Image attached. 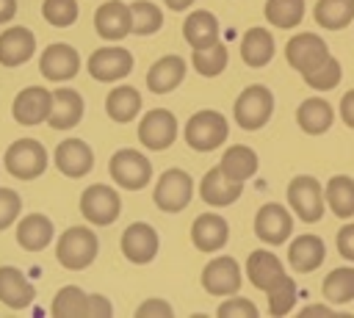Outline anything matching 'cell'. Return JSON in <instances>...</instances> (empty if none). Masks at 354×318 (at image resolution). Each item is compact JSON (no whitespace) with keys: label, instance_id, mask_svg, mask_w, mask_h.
<instances>
[{"label":"cell","instance_id":"6da1fadb","mask_svg":"<svg viewBox=\"0 0 354 318\" xmlns=\"http://www.w3.org/2000/svg\"><path fill=\"white\" fill-rule=\"evenodd\" d=\"M100 238L88 227H69L55 241V260L66 271H83L97 260Z\"/></svg>","mask_w":354,"mask_h":318},{"label":"cell","instance_id":"7a4b0ae2","mask_svg":"<svg viewBox=\"0 0 354 318\" xmlns=\"http://www.w3.org/2000/svg\"><path fill=\"white\" fill-rule=\"evenodd\" d=\"M3 166L17 180H36L50 166V152L36 138H17L3 155Z\"/></svg>","mask_w":354,"mask_h":318},{"label":"cell","instance_id":"3957f363","mask_svg":"<svg viewBox=\"0 0 354 318\" xmlns=\"http://www.w3.org/2000/svg\"><path fill=\"white\" fill-rule=\"evenodd\" d=\"M183 135H185V144L194 152H213V149H218L227 141L230 124H227L224 113H218L213 108H205V111H196L185 122Z\"/></svg>","mask_w":354,"mask_h":318},{"label":"cell","instance_id":"277c9868","mask_svg":"<svg viewBox=\"0 0 354 318\" xmlns=\"http://www.w3.org/2000/svg\"><path fill=\"white\" fill-rule=\"evenodd\" d=\"M271 113H274V94H271V88H266L263 83L246 86V88L238 94L235 105H232V116H235L238 127H241V130H249V133L266 127L268 119H271Z\"/></svg>","mask_w":354,"mask_h":318},{"label":"cell","instance_id":"5b68a950","mask_svg":"<svg viewBox=\"0 0 354 318\" xmlns=\"http://www.w3.org/2000/svg\"><path fill=\"white\" fill-rule=\"evenodd\" d=\"M108 174H111V180L119 188H124V191H141L152 180V163H149V158L144 152L124 147V149H116L111 155Z\"/></svg>","mask_w":354,"mask_h":318},{"label":"cell","instance_id":"8992f818","mask_svg":"<svg viewBox=\"0 0 354 318\" xmlns=\"http://www.w3.org/2000/svg\"><path fill=\"white\" fill-rule=\"evenodd\" d=\"M191 199H194V177L185 169H166L155 180L152 202L163 213H180L191 205Z\"/></svg>","mask_w":354,"mask_h":318},{"label":"cell","instance_id":"52a82bcc","mask_svg":"<svg viewBox=\"0 0 354 318\" xmlns=\"http://www.w3.org/2000/svg\"><path fill=\"white\" fill-rule=\"evenodd\" d=\"M288 207L304 221V224H315L321 221L324 210H326V199H324V185L310 177V174H296L288 183Z\"/></svg>","mask_w":354,"mask_h":318},{"label":"cell","instance_id":"ba28073f","mask_svg":"<svg viewBox=\"0 0 354 318\" xmlns=\"http://www.w3.org/2000/svg\"><path fill=\"white\" fill-rule=\"evenodd\" d=\"M80 213L94 227L113 224L119 218V213H122L119 191L113 185H105V183H94V185L83 188V194H80Z\"/></svg>","mask_w":354,"mask_h":318},{"label":"cell","instance_id":"9c48e42d","mask_svg":"<svg viewBox=\"0 0 354 318\" xmlns=\"http://www.w3.org/2000/svg\"><path fill=\"white\" fill-rule=\"evenodd\" d=\"M133 53L119 47V44H108V47H100L88 55V75L100 83H116V80H124L130 72H133Z\"/></svg>","mask_w":354,"mask_h":318},{"label":"cell","instance_id":"30bf717a","mask_svg":"<svg viewBox=\"0 0 354 318\" xmlns=\"http://www.w3.org/2000/svg\"><path fill=\"white\" fill-rule=\"evenodd\" d=\"M177 138V119L169 108H152L138 119V141L152 149V152H163L174 144Z\"/></svg>","mask_w":354,"mask_h":318},{"label":"cell","instance_id":"8fae6325","mask_svg":"<svg viewBox=\"0 0 354 318\" xmlns=\"http://www.w3.org/2000/svg\"><path fill=\"white\" fill-rule=\"evenodd\" d=\"M329 58V47L324 41V36L318 33H293L285 44V61L299 72H313L315 66H321Z\"/></svg>","mask_w":354,"mask_h":318},{"label":"cell","instance_id":"7c38bea8","mask_svg":"<svg viewBox=\"0 0 354 318\" xmlns=\"http://www.w3.org/2000/svg\"><path fill=\"white\" fill-rule=\"evenodd\" d=\"M241 282H243L241 263L230 254H218L202 268V288L210 296H235L241 290Z\"/></svg>","mask_w":354,"mask_h":318},{"label":"cell","instance_id":"4fadbf2b","mask_svg":"<svg viewBox=\"0 0 354 318\" xmlns=\"http://www.w3.org/2000/svg\"><path fill=\"white\" fill-rule=\"evenodd\" d=\"M50 111H53V91H47L44 86H25L11 102V116L22 127H36L47 122Z\"/></svg>","mask_w":354,"mask_h":318},{"label":"cell","instance_id":"5bb4252c","mask_svg":"<svg viewBox=\"0 0 354 318\" xmlns=\"http://www.w3.org/2000/svg\"><path fill=\"white\" fill-rule=\"evenodd\" d=\"M119 246H122V254H124L127 263H133V265H147V263L155 260V254H158V249H160V238H158V232H155L152 224H147V221H133V224L122 232Z\"/></svg>","mask_w":354,"mask_h":318},{"label":"cell","instance_id":"9a60e30c","mask_svg":"<svg viewBox=\"0 0 354 318\" xmlns=\"http://www.w3.org/2000/svg\"><path fill=\"white\" fill-rule=\"evenodd\" d=\"M39 72L53 83H66L80 72V53L66 41H53L39 55Z\"/></svg>","mask_w":354,"mask_h":318},{"label":"cell","instance_id":"2e32d148","mask_svg":"<svg viewBox=\"0 0 354 318\" xmlns=\"http://www.w3.org/2000/svg\"><path fill=\"white\" fill-rule=\"evenodd\" d=\"M293 232V216L288 207L268 202L254 213V235L266 246H282Z\"/></svg>","mask_w":354,"mask_h":318},{"label":"cell","instance_id":"e0dca14e","mask_svg":"<svg viewBox=\"0 0 354 318\" xmlns=\"http://www.w3.org/2000/svg\"><path fill=\"white\" fill-rule=\"evenodd\" d=\"M53 163L64 177L80 180L94 169V149L83 138H64L53 152Z\"/></svg>","mask_w":354,"mask_h":318},{"label":"cell","instance_id":"ac0fdd59","mask_svg":"<svg viewBox=\"0 0 354 318\" xmlns=\"http://www.w3.org/2000/svg\"><path fill=\"white\" fill-rule=\"evenodd\" d=\"M230 241V224L224 216L207 210V213H199L191 224V243L205 252V254H213V252H221Z\"/></svg>","mask_w":354,"mask_h":318},{"label":"cell","instance_id":"d6986e66","mask_svg":"<svg viewBox=\"0 0 354 318\" xmlns=\"http://www.w3.org/2000/svg\"><path fill=\"white\" fill-rule=\"evenodd\" d=\"M243 194V183L227 177L218 166H213L210 171H205V177L199 180V196L205 205L210 207H227V205H235Z\"/></svg>","mask_w":354,"mask_h":318},{"label":"cell","instance_id":"ffe728a7","mask_svg":"<svg viewBox=\"0 0 354 318\" xmlns=\"http://www.w3.org/2000/svg\"><path fill=\"white\" fill-rule=\"evenodd\" d=\"M36 53V36L25 25H11L0 33V64L14 69L33 58Z\"/></svg>","mask_w":354,"mask_h":318},{"label":"cell","instance_id":"44dd1931","mask_svg":"<svg viewBox=\"0 0 354 318\" xmlns=\"http://www.w3.org/2000/svg\"><path fill=\"white\" fill-rule=\"evenodd\" d=\"M94 30L105 41H122L130 36V6L122 0H108L94 11Z\"/></svg>","mask_w":354,"mask_h":318},{"label":"cell","instance_id":"7402d4cb","mask_svg":"<svg viewBox=\"0 0 354 318\" xmlns=\"http://www.w3.org/2000/svg\"><path fill=\"white\" fill-rule=\"evenodd\" d=\"M326 257V243L321 241V235L315 232H304V235H296L288 246V265L296 271V274H310L315 268H321Z\"/></svg>","mask_w":354,"mask_h":318},{"label":"cell","instance_id":"603a6c76","mask_svg":"<svg viewBox=\"0 0 354 318\" xmlns=\"http://www.w3.org/2000/svg\"><path fill=\"white\" fill-rule=\"evenodd\" d=\"M36 299L33 282L17 265H0V304L8 310H25Z\"/></svg>","mask_w":354,"mask_h":318},{"label":"cell","instance_id":"cb8c5ba5","mask_svg":"<svg viewBox=\"0 0 354 318\" xmlns=\"http://www.w3.org/2000/svg\"><path fill=\"white\" fill-rule=\"evenodd\" d=\"M17 243L25 249V252H41L53 243L55 238V227L50 221V216L44 213H28L22 218H17Z\"/></svg>","mask_w":354,"mask_h":318},{"label":"cell","instance_id":"d4e9b609","mask_svg":"<svg viewBox=\"0 0 354 318\" xmlns=\"http://www.w3.org/2000/svg\"><path fill=\"white\" fill-rule=\"evenodd\" d=\"M83 111H86V105H83L80 91L69 88V86H61V88L53 91V111H50L47 124L53 130H72L83 119Z\"/></svg>","mask_w":354,"mask_h":318},{"label":"cell","instance_id":"484cf974","mask_svg":"<svg viewBox=\"0 0 354 318\" xmlns=\"http://www.w3.org/2000/svg\"><path fill=\"white\" fill-rule=\"evenodd\" d=\"M185 61L180 58V55H163V58H158L152 66H149V72H147V88L152 91V94H169V91H174L183 80H185Z\"/></svg>","mask_w":354,"mask_h":318},{"label":"cell","instance_id":"4316f807","mask_svg":"<svg viewBox=\"0 0 354 318\" xmlns=\"http://www.w3.org/2000/svg\"><path fill=\"white\" fill-rule=\"evenodd\" d=\"M279 277H285V265L274 252L266 249H254L246 257V279L257 288V290H268Z\"/></svg>","mask_w":354,"mask_h":318},{"label":"cell","instance_id":"83f0119b","mask_svg":"<svg viewBox=\"0 0 354 318\" xmlns=\"http://www.w3.org/2000/svg\"><path fill=\"white\" fill-rule=\"evenodd\" d=\"M183 36L191 44V50H202L218 41V19L213 11L194 8L183 22Z\"/></svg>","mask_w":354,"mask_h":318},{"label":"cell","instance_id":"f1b7e54d","mask_svg":"<svg viewBox=\"0 0 354 318\" xmlns=\"http://www.w3.org/2000/svg\"><path fill=\"white\" fill-rule=\"evenodd\" d=\"M274 50H277L274 36H271V30H266V28H249V30L241 36V58H243V64L252 66V69L266 66V64L274 58Z\"/></svg>","mask_w":354,"mask_h":318},{"label":"cell","instance_id":"f546056e","mask_svg":"<svg viewBox=\"0 0 354 318\" xmlns=\"http://www.w3.org/2000/svg\"><path fill=\"white\" fill-rule=\"evenodd\" d=\"M296 122L307 135H324L335 122V111L324 97H310L296 108Z\"/></svg>","mask_w":354,"mask_h":318},{"label":"cell","instance_id":"4dcf8cb0","mask_svg":"<svg viewBox=\"0 0 354 318\" xmlns=\"http://www.w3.org/2000/svg\"><path fill=\"white\" fill-rule=\"evenodd\" d=\"M257 166H260L257 152H254L252 147H246V144H232V147H227V149L221 152V160H218V169H221L227 177L238 180V183H246L249 177H254V174H257Z\"/></svg>","mask_w":354,"mask_h":318},{"label":"cell","instance_id":"1f68e13d","mask_svg":"<svg viewBox=\"0 0 354 318\" xmlns=\"http://www.w3.org/2000/svg\"><path fill=\"white\" fill-rule=\"evenodd\" d=\"M105 113L113 122H119V124L133 122L141 113V94H138V88L124 86V83L116 86V88H111L108 97H105Z\"/></svg>","mask_w":354,"mask_h":318},{"label":"cell","instance_id":"d6a6232c","mask_svg":"<svg viewBox=\"0 0 354 318\" xmlns=\"http://www.w3.org/2000/svg\"><path fill=\"white\" fill-rule=\"evenodd\" d=\"M324 199L337 218H354V177L348 174L329 177V183L324 185Z\"/></svg>","mask_w":354,"mask_h":318},{"label":"cell","instance_id":"836d02e7","mask_svg":"<svg viewBox=\"0 0 354 318\" xmlns=\"http://www.w3.org/2000/svg\"><path fill=\"white\" fill-rule=\"evenodd\" d=\"M313 19L324 30H343L354 22V0H318Z\"/></svg>","mask_w":354,"mask_h":318},{"label":"cell","instance_id":"e575fe53","mask_svg":"<svg viewBox=\"0 0 354 318\" xmlns=\"http://www.w3.org/2000/svg\"><path fill=\"white\" fill-rule=\"evenodd\" d=\"M304 11H307L304 0H266V8H263L268 25H274L279 30L299 28L304 19Z\"/></svg>","mask_w":354,"mask_h":318},{"label":"cell","instance_id":"d590c367","mask_svg":"<svg viewBox=\"0 0 354 318\" xmlns=\"http://www.w3.org/2000/svg\"><path fill=\"white\" fill-rule=\"evenodd\" d=\"M321 296L329 304H346L354 299V265L332 268L321 282Z\"/></svg>","mask_w":354,"mask_h":318},{"label":"cell","instance_id":"8d00e7d4","mask_svg":"<svg viewBox=\"0 0 354 318\" xmlns=\"http://www.w3.org/2000/svg\"><path fill=\"white\" fill-rule=\"evenodd\" d=\"M86 310H88V293L80 285H64L50 304V312L55 318H86Z\"/></svg>","mask_w":354,"mask_h":318},{"label":"cell","instance_id":"74e56055","mask_svg":"<svg viewBox=\"0 0 354 318\" xmlns=\"http://www.w3.org/2000/svg\"><path fill=\"white\" fill-rule=\"evenodd\" d=\"M160 28H163V8H158L152 0H133L130 3V33L152 36Z\"/></svg>","mask_w":354,"mask_h":318},{"label":"cell","instance_id":"f35d334b","mask_svg":"<svg viewBox=\"0 0 354 318\" xmlns=\"http://www.w3.org/2000/svg\"><path fill=\"white\" fill-rule=\"evenodd\" d=\"M266 296H268V315L282 318V315L293 312L296 299H299V288H296V282L285 274V277H279V279L266 290Z\"/></svg>","mask_w":354,"mask_h":318},{"label":"cell","instance_id":"ab89813d","mask_svg":"<svg viewBox=\"0 0 354 318\" xmlns=\"http://www.w3.org/2000/svg\"><path fill=\"white\" fill-rule=\"evenodd\" d=\"M227 61H230V53H227V47H224L221 41H216V44H210V47H202V50H194V55H191V64H194V69H196L202 77H216V75H221L224 66H227Z\"/></svg>","mask_w":354,"mask_h":318},{"label":"cell","instance_id":"60d3db41","mask_svg":"<svg viewBox=\"0 0 354 318\" xmlns=\"http://www.w3.org/2000/svg\"><path fill=\"white\" fill-rule=\"evenodd\" d=\"M301 77H304V83H307L310 88H315V91H332V88L340 83V77H343V66H340V61H337L335 55H329L321 66H315L313 72H304Z\"/></svg>","mask_w":354,"mask_h":318},{"label":"cell","instance_id":"b9f144b4","mask_svg":"<svg viewBox=\"0 0 354 318\" xmlns=\"http://www.w3.org/2000/svg\"><path fill=\"white\" fill-rule=\"evenodd\" d=\"M77 14H80L77 0H44L41 3V17L53 28H69V25H75L77 22Z\"/></svg>","mask_w":354,"mask_h":318},{"label":"cell","instance_id":"7bdbcfd3","mask_svg":"<svg viewBox=\"0 0 354 318\" xmlns=\"http://www.w3.org/2000/svg\"><path fill=\"white\" fill-rule=\"evenodd\" d=\"M19 213H22V199H19V194H17L14 188L0 185V232L8 230V227L19 218Z\"/></svg>","mask_w":354,"mask_h":318},{"label":"cell","instance_id":"ee69618b","mask_svg":"<svg viewBox=\"0 0 354 318\" xmlns=\"http://www.w3.org/2000/svg\"><path fill=\"white\" fill-rule=\"evenodd\" d=\"M218 318H257V307L254 301L243 299V296H227L218 310H216Z\"/></svg>","mask_w":354,"mask_h":318},{"label":"cell","instance_id":"f6af8a7d","mask_svg":"<svg viewBox=\"0 0 354 318\" xmlns=\"http://www.w3.org/2000/svg\"><path fill=\"white\" fill-rule=\"evenodd\" d=\"M171 315H174V310L163 299H147L136 310V318H171Z\"/></svg>","mask_w":354,"mask_h":318},{"label":"cell","instance_id":"bcb514c9","mask_svg":"<svg viewBox=\"0 0 354 318\" xmlns=\"http://www.w3.org/2000/svg\"><path fill=\"white\" fill-rule=\"evenodd\" d=\"M335 246H337L340 257H346L348 263H354V221H346V224L337 230Z\"/></svg>","mask_w":354,"mask_h":318},{"label":"cell","instance_id":"7dc6e473","mask_svg":"<svg viewBox=\"0 0 354 318\" xmlns=\"http://www.w3.org/2000/svg\"><path fill=\"white\" fill-rule=\"evenodd\" d=\"M113 315V304L100 296V293H88V310H86V318H111Z\"/></svg>","mask_w":354,"mask_h":318},{"label":"cell","instance_id":"c3c4849f","mask_svg":"<svg viewBox=\"0 0 354 318\" xmlns=\"http://www.w3.org/2000/svg\"><path fill=\"white\" fill-rule=\"evenodd\" d=\"M340 119L354 130V88H348L343 97H340Z\"/></svg>","mask_w":354,"mask_h":318},{"label":"cell","instance_id":"681fc988","mask_svg":"<svg viewBox=\"0 0 354 318\" xmlns=\"http://www.w3.org/2000/svg\"><path fill=\"white\" fill-rule=\"evenodd\" d=\"M299 318H335V310L329 304H307L299 310Z\"/></svg>","mask_w":354,"mask_h":318},{"label":"cell","instance_id":"f907efd6","mask_svg":"<svg viewBox=\"0 0 354 318\" xmlns=\"http://www.w3.org/2000/svg\"><path fill=\"white\" fill-rule=\"evenodd\" d=\"M17 14V0H0V25L11 22Z\"/></svg>","mask_w":354,"mask_h":318},{"label":"cell","instance_id":"816d5d0a","mask_svg":"<svg viewBox=\"0 0 354 318\" xmlns=\"http://www.w3.org/2000/svg\"><path fill=\"white\" fill-rule=\"evenodd\" d=\"M166 3V8H171V11H188L196 0H163Z\"/></svg>","mask_w":354,"mask_h":318}]
</instances>
